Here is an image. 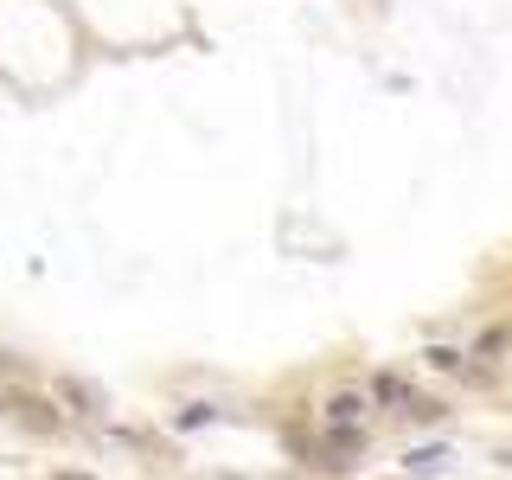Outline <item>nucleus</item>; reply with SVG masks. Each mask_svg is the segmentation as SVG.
<instances>
[{"label":"nucleus","mask_w":512,"mask_h":480,"mask_svg":"<svg viewBox=\"0 0 512 480\" xmlns=\"http://www.w3.org/2000/svg\"><path fill=\"white\" fill-rule=\"evenodd\" d=\"M0 410H7L20 429H32V436H58L64 429V416L52 404H39V397H26V391H0Z\"/></svg>","instance_id":"nucleus-1"},{"label":"nucleus","mask_w":512,"mask_h":480,"mask_svg":"<svg viewBox=\"0 0 512 480\" xmlns=\"http://www.w3.org/2000/svg\"><path fill=\"white\" fill-rule=\"evenodd\" d=\"M58 404H77V416H96V410H103V397H96V384H84V378H64L58 384Z\"/></svg>","instance_id":"nucleus-4"},{"label":"nucleus","mask_w":512,"mask_h":480,"mask_svg":"<svg viewBox=\"0 0 512 480\" xmlns=\"http://www.w3.org/2000/svg\"><path fill=\"white\" fill-rule=\"evenodd\" d=\"M442 461H448V448H416V455H404V468L410 474H436Z\"/></svg>","instance_id":"nucleus-5"},{"label":"nucleus","mask_w":512,"mask_h":480,"mask_svg":"<svg viewBox=\"0 0 512 480\" xmlns=\"http://www.w3.org/2000/svg\"><path fill=\"white\" fill-rule=\"evenodd\" d=\"M365 410H372V397H365V391H333L327 404H320V429H359Z\"/></svg>","instance_id":"nucleus-2"},{"label":"nucleus","mask_w":512,"mask_h":480,"mask_svg":"<svg viewBox=\"0 0 512 480\" xmlns=\"http://www.w3.org/2000/svg\"><path fill=\"white\" fill-rule=\"evenodd\" d=\"M423 359H429V365H436V372H461V352H455V346H429V352H423Z\"/></svg>","instance_id":"nucleus-6"},{"label":"nucleus","mask_w":512,"mask_h":480,"mask_svg":"<svg viewBox=\"0 0 512 480\" xmlns=\"http://www.w3.org/2000/svg\"><path fill=\"white\" fill-rule=\"evenodd\" d=\"M58 480H90V474H58Z\"/></svg>","instance_id":"nucleus-8"},{"label":"nucleus","mask_w":512,"mask_h":480,"mask_svg":"<svg viewBox=\"0 0 512 480\" xmlns=\"http://www.w3.org/2000/svg\"><path fill=\"white\" fill-rule=\"evenodd\" d=\"M365 397H372V404H404V410L416 404V391H410V384L397 378V372H378V378H372V391H365Z\"/></svg>","instance_id":"nucleus-3"},{"label":"nucleus","mask_w":512,"mask_h":480,"mask_svg":"<svg viewBox=\"0 0 512 480\" xmlns=\"http://www.w3.org/2000/svg\"><path fill=\"white\" fill-rule=\"evenodd\" d=\"M199 423H212V404H192V410L180 416V429H199Z\"/></svg>","instance_id":"nucleus-7"}]
</instances>
